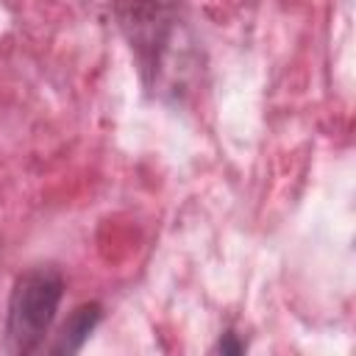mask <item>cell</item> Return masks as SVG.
Segmentation results:
<instances>
[{
    "mask_svg": "<svg viewBox=\"0 0 356 356\" xmlns=\"http://www.w3.org/2000/svg\"><path fill=\"white\" fill-rule=\"evenodd\" d=\"M100 317H103L100 303H83V306H78L70 314V320L64 323V328L58 334V342L53 345V353H75V350H81V345L86 342V337L100 323Z\"/></svg>",
    "mask_w": 356,
    "mask_h": 356,
    "instance_id": "2",
    "label": "cell"
},
{
    "mask_svg": "<svg viewBox=\"0 0 356 356\" xmlns=\"http://www.w3.org/2000/svg\"><path fill=\"white\" fill-rule=\"evenodd\" d=\"M64 295V278L56 267H33L22 273L11 289L6 342L11 353H33L53 325Z\"/></svg>",
    "mask_w": 356,
    "mask_h": 356,
    "instance_id": "1",
    "label": "cell"
},
{
    "mask_svg": "<svg viewBox=\"0 0 356 356\" xmlns=\"http://www.w3.org/2000/svg\"><path fill=\"white\" fill-rule=\"evenodd\" d=\"M217 350H220V353H242V350H245V342H239V339H236V334H234V331H228V334L217 342Z\"/></svg>",
    "mask_w": 356,
    "mask_h": 356,
    "instance_id": "3",
    "label": "cell"
}]
</instances>
